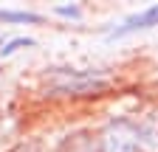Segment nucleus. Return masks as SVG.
I'll use <instances>...</instances> for the list:
<instances>
[{
    "mask_svg": "<svg viewBox=\"0 0 158 152\" xmlns=\"http://www.w3.org/2000/svg\"><path fill=\"white\" fill-rule=\"evenodd\" d=\"M56 152H102V138H93L90 132H73L62 138Z\"/></svg>",
    "mask_w": 158,
    "mask_h": 152,
    "instance_id": "nucleus-4",
    "label": "nucleus"
},
{
    "mask_svg": "<svg viewBox=\"0 0 158 152\" xmlns=\"http://www.w3.org/2000/svg\"><path fill=\"white\" fill-rule=\"evenodd\" d=\"M31 45H34V40H31V37H14V40H9V42L3 45L0 56H9V54H14L17 48H31Z\"/></svg>",
    "mask_w": 158,
    "mask_h": 152,
    "instance_id": "nucleus-6",
    "label": "nucleus"
},
{
    "mask_svg": "<svg viewBox=\"0 0 158 152\" xmlns=\"http://www.w3.org/2000/svg\"><path fill=\"white\" fill-rule=\"evenodd\" d=\"M59 14H68V17H79V9H56Z\"/></svg>",
    "mask_w": 158,
    "mask_h": 152,
    "instance_id": "nucleus-7",
    "label": "nucleus"
},
{
    "mask_svg": "<svg viewBox=\"0 0 158 152\" xmlns=\"http://www.w3.org/2000/svg\"><path fill=\"white\" fill-rule=\"evenodd\" d=\"M144 130L127 116H116L102 130V152H141Z\"/></svg>",
    "mask_w": 158,
    "mask_h": 152,
    "instance_id": "nucleus-1",
    "label": "nucleus"
},
{
    "mask_svg": "<svg viewBox=\"0 0 158 152\" xmlns=\"http://www.w3.org/2000/svg\"><path fill=\"white\" fill-rule=\"evenodd\" d=\"M3 45H6V42H3V37H0V51H3Z\"/></svg>",
    "mask_w": 158,
    "mask_h": 152,
    "instance_id": "nucleus-8",
    "label": "nucleus"
},
{
    "mask_svg": "<svg viewBox=\"0 0 158 152\" xmlns=\"http://www.w3.org/2000/svg\"><path fill=\"white\" fill-rule=\"evenodd\" d=\"M0 20L3 23H43V17L31 11H0Z\"/></svg>",
    "mask_w": 158,
    "mask_h": 152,
    "instance_id": "nucleus-5",
    "label": "nucleus"
},
{
    "mask_svg": "<svg viewBox=\"0 0 158 152\" xmlns=\"http://www.w3.org/2000/svg\"><path fill=\"white\" fill-rule=\"evenodd\" d=\"M152 26H158V6H150V9L141 11V14L127 17L118 28L110 31V40H118V37H127V34H135V31H147V28H152Z\"/></svg>",
    "mask_w": 158,
    "mask_h": 152,
    "instance_id": "nucleus-3",
    "label": "nucleus"
},
{
    "mask_svg": "<svg viewBox=\"0 0 158 152\" xmlns=\"http://www.w3.org/2000/svg\"><path fill=\"white\" fill-rule=\"evenodd\" d=\"M107 82L105 79H90L85 70H73L71 79L62 85H54L51 93L54 96H85V93H96V90H105Z\"/></svg>",
    "mask_w": 158,
    "mask_h": 152,
    "instance_id": "nucleus-2",
    "label": "nucleus"
}]
</instances>
